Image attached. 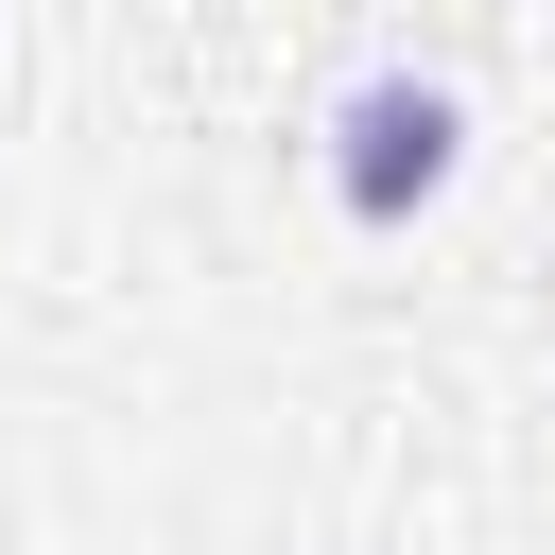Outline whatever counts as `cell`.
Returning a JSON list of instances; mask_svg holds the SVG:
<instances>
[{
  "instance_id": "obj_1",
  "label": "cell",
  "mask_w": 555,
  "mask_h": 555,
  "mask_svg": "<svg viewBox=\"0 0 555 555\" xmlns=\"http://www.w3.org/2000/svg\"><path fill=\"white\" fill-rule=\"evenodd\" d=\"M451 156H468V104H451L434 69H364V87L330 104V208H347V225H416V208L451 191Z\"/></svg>"
}]
</instances>
